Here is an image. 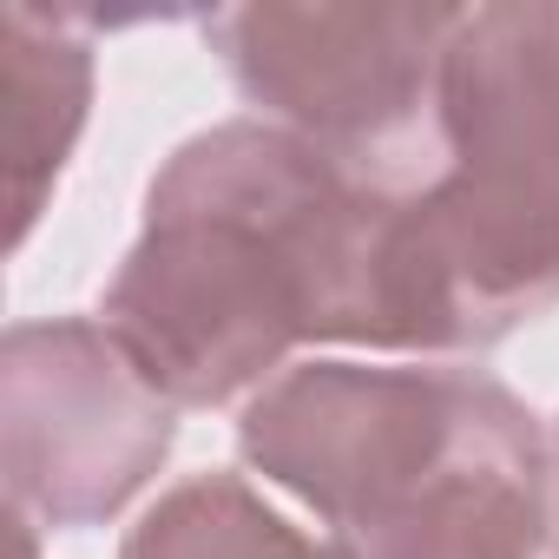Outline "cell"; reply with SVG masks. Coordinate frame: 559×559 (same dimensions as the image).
<instances>
[{
  "mask_svg": "<svg viewBox=\"0 0 559 559\" xmlns=\"http://www.w3.org/2000/svg\"><path fill=\"white\" fill-rule=\"evenodd\" d=\"M382 204L389 185L257 112L204 126L152 171L99 323L178 415L250 402L297 349H356Z\"/></svg>",
  "mask_w": 559,
  "mask_h": 559,
  "instance_id": "1",
  "label": "cell"
},
{
  "mask_svg": "<svg viewBox=\"0 0 559 559\" xmlns=\"http://www.w3.org/2000/svg\"><path fill=\"white\" fill-rule=\"evenodd\" d=\"M237 454L336 559H546L552 435L487 369L310 356L237 415Z\"/></svg>",
  "mask_w": 559,
  "mask_h": 559,
  "instance_id": "2",
  "label": "cell"
},
{
  "mask_svg": "<svg viewBox=\"0 0 559 559\" xmlns=\"http://www.w3.org/2000/svg\"><path fill=\"white\" fill-rule=\"evenodd\" d=\"M467 8L257 0L204 14V40L257 119L408 191L441 171V67Z\"/></svg>",
  "mask_w": 559,
  "mask_h": 559,
  "instance_id": "3",
  "label": "cell"
},
{
  "mask_svg": "<svg viewBox=\"0 0 559 559\" xmlns=\"http://www.w3.org/2000/svg\"><path fill=\"white\" fill-rule=\"evenodd\" d=\"M178 408L99 317H34L0 336L8 513L80 533L119 520L171 461Z\"/></svg>",
  "mask_w": 559,
  "mask_h": 559,
  "instance_id": "4",
  "label": "cell"
},
{
  "mask_svg": "<svg viewBox=\"0 0 559 559\" xmlns=\"http://www.w3.org/2000/svg\"><path fill=\"white\" fill-rule=\"evenodd\" d=\"M559 310V217L441 165L389 191L356 349L369 356H480Z\"/></svg>",
  "mask_w": 559,
  "mask_h": 559,
  "instance_id": "5",
  "label": "cell"
},
{
  "mask_svg": "<svg viewBox=\"0 0 559 559\" xmlns=\"http://www.w3.org/2000/svg\"><path fill=\"white\" fill-rule=\"evenodd\" d=\"M441 165L559 217V0L461 14L441 67Z\"/></svg>",
  "mask_w": 559,
  "mask_h": 559,
  "instance_id": "6",
  "label": "cell"
},
{
  "mask_svg": "<svg viewBox=\"0 0 559 559\" xmlns=\"http://www.w3.org/2000/svg\"><path fill=\"white\" fill-rule=\"evenodd\" d=\"M93 21L86 14H47L14 0L0 14V119H8V211L14 230L8 243L21 250L67 178L80 132L93 119Z\"/></svg>",
  "mask_w": 559,
  "mask_h": 559,
  "instance_id": "7",
  "label": "cell"
},
{
  "mask_svg": "<svg viewBox=\"0 0 559 559\" xmlns=\"http://www.w3.org/2000/svg\"><path fill=\"white\" fill-rule=\"evenodd\" d=\"M119 559H336V546L276 513L243 474H191L139 513Z\"/></svg>",
  "mask_w": 559,
  "mask_h": 559,
  "instance_id": "8",
  "label": "cell"
},
{
  "mask_svg": "<svg viewBox=\"0 0 559 559\" xmlns=\"http://www.w3.org/2000/svg\"><path fill=\"white\" fill-rule=\"evenodd\" d=\"M552 520H559V428H552Z\"/></svg>",
  "mask_w": 559,
  "mask_h": 559,
  "instance_id": "9",
  "label": "cell"
},
{
  "mask_svg": "<svg viewBox=\"0 0 559 559\" xmlns=\"http://www.w3.org/2000/svg\"><path fill=\"white\" fill-rule=\"evenodd\" d=\"M552 559H559V552H552Z\"/></svg>",
  "mask_w": 559,
  "mask_h": 559,
  "instance_id": "10",
  "label": "cell"
}]
</instances>
